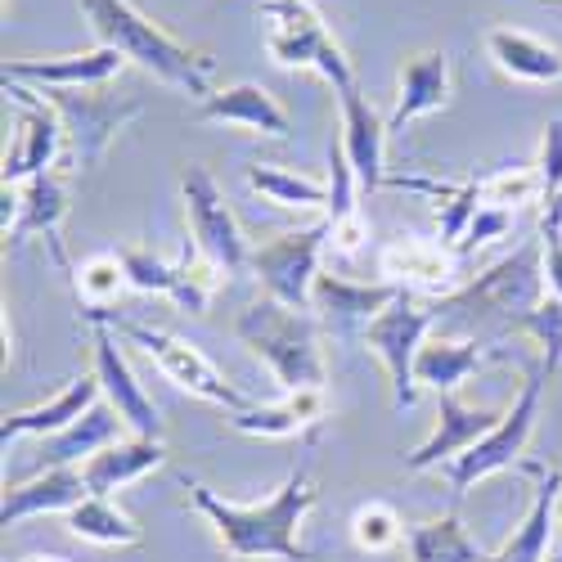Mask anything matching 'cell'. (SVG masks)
<instances>
[{"mask_svg": "<svg viewBox=\"0 0 562 562\" xmlns=\"http://www.w3.org/2000/svg\"><path fill=\"white\" fill-rule=\"evenodd\" d=\"M450 104V55L446 50H418L401 64L396 77V109L387 113V135L405 131L409 122L441 113Z\"/></svg>", "mask_w": 562, "mask_h": 562, "instance_id": "obj_18", "label": "cell"}, {"mask_svg": "<svg viewBox=\"0 0 562 562\" xmlns=\"http://www.w3.org/2000/svg\"><path fill=\"white\" fill-rule=\"evenodd\" d=\"M536 176L544 184V203H553L562 194V117H553L540 135V149H536Z\"/></svg>", "mask_w": 562, "mask_h": 562, "instance_id": "obj_37", "label": "cell"}, {"mask_svg": "<svg viewBox=\"0 0 562 562\" xmlns=\"http://www.w3.org/2000/svg\"><path fill=\"white\" fill-rule=\"evenodd\" d=\"M126 289H131V279H126L122 252H95L77 266V297L86 302V311H104Z\"/></svg>", "mask_w": 562, "mask_h": 562, "instance_id": "obj_33", "label": "cell"}, {"mask_svg": "<svg viewBox=\"0 0 562 562\" xmlns=\"http://www.w3.org/2000/svg\"><path fill=\"white\" fill-rule=\"evenodd\" d=\"M324 409H329V396L324 387H302V392H284L270 405H248L239 414H229V428L244 437H266V441H284L297 437L306 428H315Z\"/></svg>", "mask_w": 562, "mask_h": 562, "instance_id": "obj_23", "label": "cell"}, {"mask_svg": "<svg viewBox=\"0 0 562 562\" xmlns=\"http://www.w3.org/2000/svg\"><path fill=\"white\" fill-rule=\"evenodd\" d=\"M338 109H342V149L351 158V171L360 180V190H379V184H387V171H383V154H387V117L373 109L360 86H342L338 90Z\"/></svg>", "mask_w": 562, "mask_h": 562, "instance_id": "obj_17", "label": "cell"}, {"mask_svg": "<svg viewBox=\"0 0 562 562\" xmlns=\"http://www.w3.org/2000/svg\"><path fill=\"white\" fill-rule=\"evenodd\" d=\"M379 274L383 284L401 293H437L446 302L450 293H459V252L432 239L401 234L379 252Z\"/></svg>", "mask_w": 562, "mask_h": 562, "instance_id": "obj_13", "label": "cell"}, {"mask_svg": "<svg viewBox=\"0 0 562 562\" xmlns=\"http://www.w3.org/2000/svg\"><path fill=\"white\" fill-rule=\"evenodd\" d=\"M405 549H409V562H491V553L463 531L454 513L405 527Z\"/></svg>", "mask_w": 562, "mask_h": 562, "instance_id": "obj_30", "label": "cell"}, {"mask_svg": "<svg viewBox=\"0 0 562 562\" xmlns=\"http://www.w3.org/2000/svg\"><path fill=\"white\" fill-rule=\"evenodd\" d=\"M248 184L279 203V207H297V212H319L329 207V184H319L311 176H297V171H284V167H270V162H252L248 167Z\"/></svg>", "mask_w": 562, "mask_h": 562, "instance_id": "obj_32", "label": "cell"}, {"mask_svg": "<svg viewBox=\"0 0 562 562\" xmlns=\"http://www.w3.org/2000/svg\"><path fill=\"white\" fill-rule=\"evenodd\" d=\"M95 379H100V392L104 401L122 414V424L131 428V437H162V418H158V405L145 396V387L135 383V369L126 364L117 338L109 324H95Z\"/></svg>", "mask_w": 562, "mask_h": 562, "instance_id": "obj_15", "label": "cell"}, {"mask_svg": "<svg viewBox=\"0 0 562 562\" xmlns=\"http://www.w3.org/2000/svg\"><path fill=\"white\" fill-rule=\"evenodd\" d=\"M122 428H126V424H122V414H117L109 401L90 405L72 428H64V432H55V437H45V441H41L36 473H41V468H81L90 454H100L104 446H113Z\"/></svg>", "mask_w": 562, "mask_h": 562, "instance_id": "obj_25", "label": "cell"}, {"mask_svg": "<svg viewBox=\"0 0 562 562\" xmlns=\"http://www.w3.org/2000/svg\"><path fill=\"white\" fill-rule=\"evenodd\" d=\"M261 14H266V55L279 68L315 72L334 90L356 81L347 50L334 41V32L324 27V19L311 0H266Z\"/></svg>", "mask_w": 562, "mask_h": 562, "instance_id": "obj_5", "label": "cell"}, {"mask_svg": "<svg viewBox=\"0 0 562 562\" xmlns=\"http://www.w3.org/2000/svg\"><path fill=\"white\" fill-rule=\"evenodd\" d=\"M162 463H167L162 441H154V437H126V441L104 446L100 454H90L81 463V477H86L90 495H113V491L139 482L145 473H154V468H162Z\"/></svg>", "mask_w": 562, "mask_h": 562, "instance_id": "obj_26", "label": "cell"}, {"mask_svg": "<svg viewBox=\"0 0 562 562\" xmlns=\"http://www.w3.org/2000/svg\"><path fill=\"white\" fill-rule=\"evenodd\" d=\"M544 383H549V373H544V364H536L527 379H522L518 401L504 409L499 428L486 432L468 454H459L454 463L441 468L454 495L473 491V486L486 482L491 473H504V468H513V463L522 459V450H527V441H531V432H536V418H540V392H544Z\"/></svg>", "mask_w": 562, "mask_h": 562, "instance_id": "obj_6", "label": "cell"}, {"mask_svg": "<svg viewBox=\"0 0 562 562\" xmlns=\"http://www.w3.org/2000/svg\"><path fill=\"white\" fill-rule=\"evenodd\" d=\"M45 104H50L68 131V158L90 171L100 167L104 149L113 145V135L135 122L139 113H145V104L139 100H113V95H100V86H81V90H41Z\"/></svg>", "mask_w": 562, "mask_h": 562, "instance_id": "obj_9", "label": "cell"}, {"mask_svg": "<svg viewBox=\"0 0 562 562\" xmlns=\"http://www.w3.org/2000/svg\"><path fill=\"white\" fill-rule=\"evenodd\" d=\"M518 334H527V338H536L540 342V364H544V373H553L558 364H562V297H544L540 306H531L518 324H513Z\"/></svg>", "mask_w": 562, "mask_h": 562, "instance_id": "obj_36", "label": "cell"}, {"mask_svg": "<svg viewBox=\"0 0 562 562\" xmlns=\"http://www.w3.org/2000/svg\"><path fill=\"white\" fill-rule=\"evenodd\" d=\"M14 194H19V212L5 229V239L19 244L27 239V234H45V239H55V229L59 221L68 216V199H72V184H68V171H45L27 184H14Z\"/></svg>", "mask_w": 562, "mask_h": 562, "instance_id": "obj_28", "label": "cell"}, {"mask_svg": "<svg viewBox=\"0 0 562 562\" xmlns=\"http://www.w3.org/2000/svg\"><path fill=\"white\" fill-rule=\"evenodd\" d=\"M180 199H184V221H190V239L203 252V261L216 266L221 274H239L252 261V252L244 244L239 221H234L216 176L207 167H184Z\"/></svg>", "mask_w": 562, "mask_h": 562, "instance_id": "obj_8", "label": "cell"}, {"mask_svg": "<svg viewBox=\"0 0 562 562\" xmlns=\"http://www.w3.org/2000/svg\"><path fill=\"white\" fill-rule=\"evenodd\" d=\"M544 297H549V289H544V257H540V248H522V252H513L508 261L491 266L486 274H477L473 284H463L459 293H450L441 306L446 311L504 315L508 324H518Z\"/></svg>", "mask_w": 562, "mask_h": 562, "instance_id": "obj_11", "label": "cell"}, {"mask_svg": "<svg viewBox=\"0 0 562 562\" xmlns=\"http://www.w3.org/2000/svg\"><path fill=\"white\" fill-rule=\"evenodd\" d=\"M536 199H544V184H540L536 167H499V171L482 176V203L486 207L518 212V207H527Z\"/></svg>", "mask_w": 562, "mask_h": 562, "instance_id": "obj_35", "label": "cell"}, {"mask_svg": "<svg viewBox=\"0 0 562 562\" xmlns=\"http://www.w3.org/2000/svg\"><path fill=\"white\" fill-rule=\"evenodd\" d=\"M558 522H562V504H558Z\"/></svg>", "mask_w": 562, "mask_h": 562, "instance_id": "obj_40", "label": "cell"}, {"mask_svg": "<svg viewBox=\"0 0 562 562\" xmlns=\"http://www.w3.org/2000/svg\"><path fill=\"white\" fill-rule=\"evenodd\" d=\"M86 477L81 468H41L36 477L5 486V499H0V527H19L27 518H41V513H68L86 499Z\"/></svg>", "mask_w": 562, "mask_h": 562, "instance_id": "obj_21", "label": "cell"}, {"mask_svg": "<svg viewBox=\"0 0 562 562\" xmlns=\"http://www.w3.org/2000/svg\"><path fill=\"white\" fill-rule=\"evenodd\" d=\"M329 248V221H315L306 229H284L274 234L270 244H261L252 252V270L261 279L266 297L284 302L293 311H306L311 306V289L319 279V257Z\"/></svg>", "mask_w": 562, "mask_h": 562, "instance_id": "obj_10", "label": "cell"}, {"mask_svg": "<svg viewBox=\"0 0 562 562\" xmlns=\"http://www.w3.org/2000/svg\"><path fill=\"white\" fill-rule=\"evenodd\" d=\"M432 324H437V306H424L414 293H401L387 311H379L364 324V347H369V356L383 360L396 409H414L418 405L414 360H418V351H424Z\"/></svg>", "mask_w": 562, "mask_h": 562, "instance_id": "obj_7", "label": "cell"}, {"mask_svg": "<svg viewBox=\"0 0 562 562\" xmlns=\"http://www.w3.org/2000/svg\"><path fill=\"white\" fill-rule=\"evenodd\" d=\"M491 356L495 351L473 342V338H432V342H424V351L414 360V379H418V387H432L437 396H450L473 379Z\"/></svg>", "mask_w": 562, "mask_h": 562, "instance_id": "obj_29", "label": "cell"}, {"mask_svg": "<svg viewBox=\"0 0 562 562\" xmlns=\"http://www.w3.org/2000/svg\"><path fill=\"white\" fill-rule=\"evenodd\" d=\"M522 468L536 477V499L527 508L522 527L508 536V544L499 553H491V562H544L549 558L558 504H562V468H549V463H522Z\"/></svg>", "mask_w": 562, "mask_h": 562, "instance_id": "obj_19", "label": "cell"}, {"mask_svg": "<svg viewBox=\"0 0 562 562\" xmlns=\"http://www.w3.org/2000/svg\"><path fill=\"white\" fill-rule=\"evenodd\" d=\"M234 334H239V342L274 373V383L284 392L329 383V360H324L319 334H315L306 311H293V306L274 302V297H261L239 315Z\"/></svg>", "mask_w": 562, "mask_h": 562, "instance_id": "obj_3", "label": "cell"}, {"mask_svg": "<svg viewBox=\"0 0 562 562\" xmlns=\"http://www.w3.org/2000/svg\"><path fill=\"white\" fill-rule=\"evenodd\" d=\"M68 518V531L86 544H104V549H126V544H139L145 531H139L126 513L109 499V495H86L77 508L64 513Z\"/></svg>", "mask_w": 562, "mask_h": 562, "instance_id": "obj_31", "label": "cell"}, {"mask_svg": "<svg viewBox=\"0 0 562 562\" xmlns=\"http://www.w3.org/2000/svg\"><path fill=\"white\" fill-rule=\"evenodd\" d=\"M23 562H68V558H55V553H36V558H23Z\"/></svg>", "mask_w": 562, "mask_h": 562, "instance_id": "obj_39", "label": "cell"}, {"mask_svg": "<svg viewBox=\"0 0 562 562\" xmlns=\"http://www.w3.org/2000/svg\"><path fill=\"white\" fill-rule=\"evenodd\" d=\"M401 297V289L392 284H351V279L342 274H319L315 279V289H311V306L324 311V319H334L338 329H351V324H360V334H364V324L387 311L392 302Z\"/></svg>", "mask_w": 562, "mask_h": 562, "instance_id": "obj_27", "label": "cell"}, {"mask_svg": "<svg viewBox=\"0 0 562 562\" xmlns=\"http://www.w3.org/2000/svg\"><path fill=\"white\" fill-rule=\"evenodd\" d=\"M5 95L19 104V139L5 154V184H27L45 171L59 167V149H64V122L59 113L45 104L41 90L23 86V81H5Z\"/></svg>", "mask_w": 562, "mask_h": 562, "instance_id": "obj_12", "label": "cell"}, {"mask_svg": "<svg viewBox=\"0 0 562 562\" xmlns=\"http://www.w3.org/2000/svg\"><path fill=\"white\" fill-rule=\"evenodd\" d=\"M486 55L513 81H531V86H558L562 81V45L531 36L522 27H491Z\"/></svg>", "mask_w": 562, "mask_h": 562, "instance_id": "obj_22", "label": "cell"}, {"mask_svg": "<svg viewBox=\"0 0 562 562\" xmlns=\"http://www.w3.org/2000/svg\"><path fill=\"white\" fill-rule=\"evenodd\" d=\"M180 482L190 491L194 508L212 522L225 558H234V562H315V553L297 540L302 518L319 499L306 468L289 473L284 486L261 504H229L216 491H207L203 482H190V477H180Z\"/></svg>", "mask_w": 562, "mask_h": 562, "instance_id": "obj_1", "label": "cell"}, {"mask_svg": "<svg viewBox=\"0 0 562 562\" xmlns=\"http://www.w3.org/2000/svg\"><path fill=\"white\" fill-rule=\"evenodd\" d=\"M401 540H405V522H401V513L387 499H364L351 513V544L360 553H387Z\"/></svg>", "mask_w": 562, "mask_h": 562, "instance_id": "obj_34", "label": "cell"}, {"mask_svg": "<svg viewBox=\"0 0 562 562\" xmlns=\"http://www.w3.org/2000/svg\"><path fill=\"white\" fill-rule=\"evenodd\" d=\"M499 409H477V405H463L454 392L450 396H437V428L432 437L405 454V468L409 473H428V468H446L454 463L459 454L473 450L486 432L499 428Z\"/></svg>", "mask_w": 562, "mask_h": 562, "instance_id": "obj_14", "label": "cell"}, {"mask_svg": "<svg viewBox=\"0 0 562 562\" xmlns=\"http://www.w3.org/2000/svg\"><path fill=\"white\" fill-rule=\"evenodd\" d=\"M100 379L90 373V379H72L68 387H59L50 401H41L32 409H19V414H5V424H0V441H14V437H55L64 428H72L77 418L90 409V405H100Z\"/></svg>", "mask_w": 562, "mask_h": 562, "instance_id": "obj_24", "label": "cell"}, {"mask_svg": "<svg viewBox=\"0 0 562 562\" xmlns=\"http://www.w3.org/2000/svg\"><path fill=\"white\" fill-rule=\"evenodd\" d=\"M81 14L95 32L100 45L117 50L126 64L145 68L149 77H158L162 86L184 90L190 100H207L212 95V55L194 50V45L176 41L167 27H158L149 14H139L131 0H81Z\"/></svg>", "mask_w": 562, "mask_h": 562, "instance_id": "obj_2", "label": "cell"}, {"mask_svg": "<svg viewBox=\"0 0 562 562\" xmlns=\"http://www.w3.org/2000/svg\"><path fill=\"white\" fill-rule=\"evenodd\" d=\"M90 324H109L113 334H122L126 342H135L139 351H145L162 373H167V383H176L180 392H190V396H199V401H207V405H221L225 414H239V409H248L252 401L234 387V383H225V373L194 347V342H184V338H176V334H167V329H149V324H135V319H117V315H109V311H81Z\"/></svg>", "mask_w": 562, "mask_h": 562, "instance_id": "obj_4", "label": "cell"}, {"mask_svg": "<svg viewBox=\"0 0 562 562\" xmlns=\"http://www.w3.org/2000/svg\"><path fill=\"white\" fill-rule=\"evenodd\" d=\"M203 122H225V126H244L252 135H270V139H289L293 122L279 109V100L257 81H234L225 90H212V95L199 104Z\"/></svg>", "mask_w": 562, "mask_h": 562, "instance_id": "obj_20", "label": "cell"}, {"mask_svg": "<svg viewBox=\"0 0 562 562\" xmlns=\"http://www.w3.org/2000/svg\"><path fill=\"white\" fill-rule=\"evenodd\" d=\"M122 55L109 45L81 55H45V59H5L0 77L5 81H23L32 90H81V86H104L122 72Z\"/></svg>", "mask_w": 562, "mask_h": 562, "instance_id": "obj_16", "label": "cell"}, {"mask_svg": "<svg viewBox=\"0 0 562 562\" xmlns=\"http://www.w3.org/2000/svg\"><path fill=\"white\" fill-rule=\"evenodd\" d=\"M508 229H513V212H504V207H486V203H482V212L473 216V225H468L463 244H459V257H468L473 248H482V244H491V239H504Z\"/></svg>", "mask_w": 562, "mask_h": 562, "instance_id": "obj_38", "label": "cell"}]
</instances>
